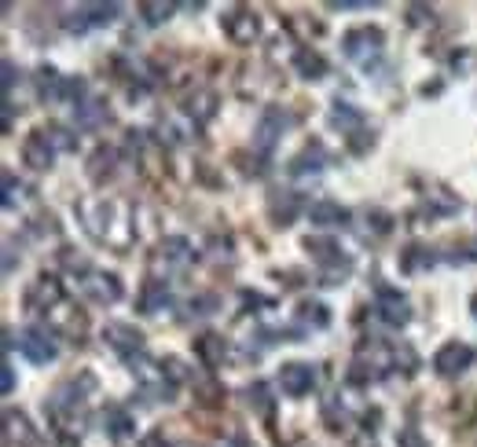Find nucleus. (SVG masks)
Returning a JSON list of instances; mask_svg holds the SVG:
<instances>
[{
  "label": "nucleus",
  "instance_id": "a18cd8bd",
  "mask_svg": "<svg viewBox=\"0 0 477 447\" xmlns=\"http://www.w3.org/2000/svg\"><path fill=\"white\" fill-rule=\"evenodd\" d=\"M290 447H309V443H305V440H297V443H290Z\"/></svg>",
  "mask_w": 477,
  "mask_h": 447
},
{
  "label": "nucleus",
  "instance_id": "e433bc0d",
  "mask_svg": "<svg viewBox=\"0 0 477 447\" xmlns=\"http://www.w3.org/2000/svg\"><path fill=\"white\" fill-rule=\"evenodd\" d=\"M408 15H412V27H426V22H434V11L430 8H408Z\"/></svg>",
  "mask_w": 477,
  "mask_h": 447
},
{
  "label": "nucleus",
  "instance_id": "c03bdc74",
  "mask_svg": "<svg viewBox=\"0 0 477 447\" xmlns=\"http://www.w3.org/2000/svg\"><path fill=\"white\" fill-rule=\"evenodd\" d=\"M173 447H203V443H191V440H184V443H173Z\"/></svg>",
  "mask_w": 477,
  "mask_h": 447
},
{
  "label": "nucleus",
  "instance_id": "0eeeda50",
  "mask_svg": "<svg viewBox=\"0 0 477 447\" xmlns=\"http://www.w3.org/2000/svg\"><path fill=\"white\" fill-rule=\"evenodd\" d=\"M12 345H19V352L27 356L30 363H37V367H44V363L56 360V341H52V334L41 330V327L19 330V341H12V334H8V349H12Z\"/></svg>",
  "mask_w": 477,
  "mask_h": 447
},
{
  "label": "nucleus",
  "instance_id": "4be33fe9",
  "mask_svg": "<svg viewBox=\"0 0 477 447\" xmlns=\"http://www.w3.org/2000/svg\"><path fill=\"white\" fill-rule=\"evenodd\" d=\"M169 286L165 283H158V279H150L147 286H143V293H140V312L143 315H158V312H165L169 308Z\"/></svg>",
  "mask_w": 477,
  "mask_h": 447
},
{
  "label": "nucleus",
  "instance_id": "412c9836",
  "mask_svg": "<svg viewBox=\"0 0 477 447\" xmlns=\"http://www.w3.org/2000/svg\"><path fill=\"white\" fill-rule=\"evenodd\" d=\"M195 352H198V360L213 370V367L224 363V356H228V341H224L220 334H203V337L195 341Z\"/></svg>",
  "mask_w": 477,
  "mask_h": 447
},
{
  "label": "nucleus",
  "instance_id": "37998d69",
  "mask_svg": "<svg viewBox=\"0 0 477 447\" xmlns=\"http://www.w3.org/2000/svg\"><path fill=\"white\" fill-rule=\"evenodd\" d=\"M470 312H473V319H477V293L470 297Z\"/></svg>",
  "mask_w": 477,
  "mask_h": 447
},
{
  "label": "nucleus",
  "instance_id": "58836bf2",
  "mask_svg": "<svg viewBox=\"0 0 477 447\" xmlns=\"http://www.w3.org/2000/svg\"><path fill=\"white\" fill-rule=\"evenodd\" d=\"M140 447H173V443L155 429V433H147V436H143V443H140Z\"/></svg>",
  "mask_w": 477,
  "mask_h": 447
},
{
  "label": "nucleus",
  "instance_id": "9d476101",
  "mask_svg": "<svg viewBox=\"0 0 477 447\" xmlns=\"http://www.w3.org/2000/svg\"><path fill=\"white\" fill-rule=\"evenodd\" d=\"M104 341L111 345L118 356H125V360L143 356V334L133 327V322H107V327H104Z\"/></svg>",
  "mask_w": 477,
  "mask_h": 447
},
{
  "label": "nucleus",
  "instance_id": "b1692460",
  "mask_svg": "<svg viewBox=\"0 0 477 447\" xmlns=\"http://www.w3.org/2000/svg\"><path fill=\"white\" fill-rule=\"evenodd\" d=\"M297 209H301V198H297L294 191H275V194H272V202H268L272 220H275V224H283V228L297 216Z\"/></svg>",
  "mask_w": 477,
  "mask_h": 447
},
{
  "label": "nucleus",
  "instance_id": "79ce46f5",
  "mask_svg": "<svg viewBox=\"0 0 477 447\" xmlns=\"http://www.w3.org/2000/svg\"><path fill=\"white\" fill-rule=\"evenodd\" d=\"M224 447H254V443H250L246 436H232V440H228V443H224Z\"/></svg>",
  "mask_w": 477,
  "mask_h": 447
},
{
  "label": "nucleus",
  "instance_id": "ea45409f",
  "mask_svg": "<svg viewBox=\"0 0 477 447\" xmlns=\"http://www.w3.org/2000/svg\"><path fill=\"white\" fill-rule=\"evenodd\" d=\"M0 370H4V375H0V389H4V392H12V389H15V375H12V367L4 363Z\"/></svg>",
  "mask_w": 477,
  "mask_h": 447
},
{
  "label": "nucleus",
  "instance_id": "2f4dec72",
  "mask_svg": "<svg viewBox=\"0 0 477 447\" xmlns=\"http://www.w3.org/2000/svg\"><path fill=\"white\" fill-rule=\"evenodd\" d=\"M195 315H213L217 308H220V297L217 293H198V297H191V305H188Z\"/></svg>",
  "mask_w": 477,
  "mask_h": 447
},
{
  "label": "nucleus",
  "instance_id": "a19ab883",
  "mask_svg": "<svg viewBox=\"0 0 477 447\" xmlns=\"http://www.w3.org/2000/svg\"><path fill=\"white\" fill-rule=\"evenodd\" d=\"M15 88V63H4V92Z\"/></svg>",
  "mask_w": 477,
  "mask_h": 447
},
{
  "label": "nucleus",
  "instance_id": "c85d7f7f",
  "mask_svg": "<svg viewBox=\"0 0 477 447\" xmlns=\"http://www.w3.org/2000/svg\"><path fill=\"white\" fill-rule=\"evenodd\" d=\"M297 319L312 322V327H327V322H331V315H327V305H319V301H301V308H297Z\"/></svg>",
  "mask_w": 477,
  "mask_h": 447
},
{
  "label": "nucleus",
  "instance_id": "f03ea898",
  "mask_svg": "<svg viewBox=\"0 0 477 447\" xmlns=\"http://www.w3.org/2000/svg\"><path fill=\"white\" fill-rule=\"evenodd\" d=\"M96 389V378L92 375H81V378H70L63 382L52 400H48V418H52V426L66 436H81L85 433V400L88 392Z\"/></svg>",
  "mask_w": 477,
  "mask_h": 447
},
{
  "label": "nucleus",
  "instance_id": "7c9ffc66",
  "mask_svg": "<svg viewBox=\"0 0 477 447\" xmlns=\"http://www.w3.org/2000/svg\"><path fill=\"white\" fill-rule=\"evenodd\" d=\"M246 396H250V407H258L261 414H272V400H268V385H265V382L250 385V389H246Z\"/></svg>",
  "mask_w": 477,
  "mask_h": 447
},
{
  "label": "nucleus",
  "instance_id": "20e7f679",
  "mask_svg": "<svg viewBox=\"0 0 477 447\" xmlns=\"http://www.w3.org/2000/svg\"><path fill=\"white\" fill-rule=\"evenodd\" d=\"M118 15H121V4H81V8H73V11L63 19V27H66L70 34H88V30L111 27Z\"/></svg>",
  "mask_w": 477,
  "mask_h": 447
},
{
  "label": "nucleus",
  "instance_id": "6ab92c4d",
  "mask_svg": "<svg viewBox=\"0 0 477 447\" xmlns=\"http://www.w3.org/2000/svg\"><path fill=\"white\" fill-rule=\"evenodd\" d=\"M294 70H297V78H305V81H319V78H327V59H323L316 48H297V56H294Z\"/></svg>",
  "mask_w": 477,
  "mask_h": 447
},
{
  "label": "nucleus",
  "instance_id": "423d86ee",
  "mask_svg": "<svg viewBox=\"0 0 477 447\" xmlns=\"http://www.w3.org/2000/svg\"><path fill=\"white\" fill-rule=\"evenodd\" d=\"M220 27H224V34H228V41L239 44V48L254 44V41L261 37V22H258V15L250 11V8H242V4H235V8L224 11V15H220Z\"/></svg>",
  "mask_w": 477,
  "mask_h": 447
},
{
  "label": "nucleus",
  "instance_id": "473e14b6",
  "mask_svg": "<svg viewBox=\"0 0 477 447\" xmlns=\"http://www.w3.org/2000/svg\"><path fill=\"white\" fill-rule=\"evenodd\" d=\"M400 264H404V271H419L422 264H434V254H430V250H422V246H412Z\"/></svg>",
  "mask_w": 477,
  "mask_h": 447
},
{
  "label": "nucleus",
  "instance_id": "2eb2a0df",
  "mask_svg": "<svg viewBox=\"0 0 477 447\" xmlns=\"http://www.w3.org/2000/svg\"><path fill=\"white\" fill-rule=\"evenodd\" d=\"M379 319L386 322V327H404V322L412 319V308H408V301L400 297L396 290H389V286H379Z\"/></svg>",
  "mask_w": 477,
  "mask_h": 447
},
{
  "label": "nucleus",
  "instance_id": "4468645a",
  "mask_svg": "<svg viewBox=\"0 0 477 447\" xmlns=\"http://www.w3.org/2000/svg\"><path fill=\"white\" fill-rule=\"evenodd\" d=\"M195 261V250H191V242L181 239V235H173L158 246V254H155V264L165 268V271H184L188 264Z\"/></svg>",
  "mask_w": 477,
  "mask_h": 447
},
{
  "label": "nucleus",
  "instance_id": "5701e85b",
  "mask_svg": "<svg viewBox=\"0 0 477 447\" xmlns=\"http://www.w3.org/2000/svg\"><path fill=\"white\" fill-rule=\"evenodd\" d=\"M34 81H37V95L41 99H66V78L56 66H41Z\"/></svg>",
  "mask_w": 477,
  "mask_h": 447
},
{
  "label": "nucleus",
  "instance_id": "bb28decb",
  "mask_svg": "<svg viewBox=\"0 0 477 447\" xmlns=\"http://www.w3.org/2000/svg\"><path fill=\"white\" fill-rule=\"evenodd\" d=\"M73 110H78V125H85V129L99 125V121H107V107L99 103V99H88V103L73 107Z\"/></svg>",
  "mask_w": 477,
  "mask_h": 447
},
{
  "label": "nucleus",
  "instance_id": "f257e3e1",
  "mask_svg": "<svg viewBox=\"0 0 477 447\" xmlns=\"http://www.w3.org/2000/svg\"><path fill=\"white\" fill-rule=\"evenodd\" d=\"M78 216L85 224V231L111 250H129L136 239V224H133V206L129 202H114V198H88L78 206Z\"/></svg>",
  "mask_w": 477,
  "mask_h": 447
},
{
  "label": "nucleus",
  "instance_id": "7ed1b4c3",
  "mask_svg": "<svg viewBox=\"0 0 477 447\" xmlns=\"http://www.w3.org/2000/svg\"><path fill=\"white\" fill-rule=\"evenodd\" d=\"M382 44H386V37L379 27H357L342 37V52H345V59L371 66V59L382 56Z\"/></svg>",
  "mask_w": 477,
  "mask_h": 447
},
{
  "label": "nucleus",
  "instance_id": "a211bd4d",
  "mask_svg": "<svg viewBox=\"0 0 477 447\" xmlns=\"http://www.w3.org/2000/svg\"><path fill=\"white\" fill-rule=\"evenodd\" d=\"M305 250H309L323 268H342V271L353 268V264L342 257V250H338V242H335V239H305Z\"/></svg>",
  "mask_w": 477,
  "mask_h": 447
},
{
  "label": "nucleus",
  "instance_id": "f3484780",
  "mask_svg": "<svg viewBox=\"0 0 477 447\" xmlns=\"http://www.w3.org/2000/svg\"><path fill=\"white\" fill-rule=\"evenodd\" d=\"M4 443L8 447H34L37 443V433L30 426V418L27 414H19V411H4Z\"/></svg>",
  "mask_w": 477,
  "mask_h": 447
},
{
  "label": "nucleus",
  "instance_id": "dca6fc26",
  "mask_svg": "<svg viewBox=\"0 0 477 447\" xmlns=\"http://www.w3.org/2000/svg\"><path fill=\"white\" fill-rule=\"evenodd\" d=\"M309 220L316 224V228H345V224L353 220V213H349L342 202H331V198H323V202H312V206H309Z\"/></svg>",
  "mask_w": 477,
  "mask_h": 447
},
{
  "label": "nucleus",
  "instance_id": "72a5a7b5",
  "mask_svg": "<svg viewBox=\"0 0 477 447\" xmlns=\"http://www.w3.org/2000/svg\"><path fill=\"white\" fill-rule=\"evenodd\" d=\"M48 136H52L56 151H73V147H78V140H70V133L59 129V125H48Z\"/></svg>",
  "mask_w": 477,
  "mask_h": 447
},
{
  "label": "nucleus",
  "instance_id": "39448f33",
  "mask_svg": "<svg viewBox=\"0 0 477 447\" xmlns=\"http://www.w3.org/2000/svg\"><path fill=\"white\" fill-rule=\"evenodd\" d=\"M63 301H66V290L56 276H37L27 286V293H22V305H27L30 312H56Z\"/></svg>",
  "mask_w": 477,
  "mask_h": 447
},
{
  "label": "nucleus",
  "instance_id": "c756f323",
  "mask_svg": "<svg viewBox=\"0 0 477 447\" xmlns=\"http://www.w3.org/2000/svg\"><path fill=\"white\" fill-rule=\"evenodd\" d=\"M331 125H338V129L360 125V110H353L349 103H335V110H331Z\"/></svg>",
  "mask_w": 477,
  "mask_h": 447
},
{
  "label": "nucleus",
  "instance_id": "cd10ccee",
  "mask_svg": "<svg viewBox=\"0 0 477 447\" xmlns=\"http://www.w3.org/2000/svg\"><path fill=\"white\" fill-rule=\"evenodd\" d=\"M177 11V4H158V0H147V4H140V15L147 27H162V22Z\"/></svg>",
  "mask_w": 477,
  "mask_h": 447
},
{
  "label": "nucleus",
  "instance_id": "4c0bfd02",
  "mask_svg": "<svg viewBox=\"0 0 477 447\" xmlns=\"http://www.w3.org/2000/svg\"><path fill=\"white\" fill-rule=\"evenodd\" d=\"M360 8H371L367 0H335L331 11H360Z\"/></svg>",
  "mask_w": 477,
  "mask_h": 447
},
{
  "label": "nucleus",
  "instance_id": "1a4fd4ad",
  "mask_svg": "<svg viewBox=\"0 0 477 447\" xmlns=\"http://www.w3.org/2000/svg\"><path fill=\"white\" fill-rule=\"evenodd\" d=\"M290 114L283 110V107H265V114H261V121H258V133H254V143H258V151H272L275 143H280V136L290 129Z\"/></svg>",
  "mask_w": 477,
  "mask_h": 447
},
{
  "label": "nucleus",
  "instance_id": "9b49d317",
  "mask_svg": "<svg viewBox=\"0 0 477 447\" xmlns=\"http://www.w3.org/2000/svg\"><path fill=\"white\" fill-rule=\"evenodd\" d=\"M81 290L92 297L96 305H114L121 301V279L114 276V271H88Z\"/></svg>",
  "mask_w": 477,
  "mask_h": 447
},
{
  "label": "nucleus",
  "instance_id": "aec40b11",
  "mask_svg": "<svg viewBox=\"0 0 477 447\" xmlns=\"http://www.w3.org/2000/svg\"><path fill=\"white\" fill-rule=\"evenodd\" d=\"M104 433L111 440H129L136 433V421H133V414L125 407H107L104 411Z\"/></svg>",
  "mask_w": 477,
  "mask_h": 447
},
{
  "label": "nucleus",
  "instance_id": "393cba45",
  "mask_svg": "<svg viewBox=\"0 0 477 447\" xmlns=\"http://www.w3.org/2000/svg\"><path fill=\"white\" fill-rule=\"evenodd\" d=\"M114 162H118L114 147H99V151L88 158V180H92V184H104L111 172H114Z\"/></svg>",
  "mask_w": 477,
  "mask_h": 447
},
{
  "label": "nucleus",
  "instance_id": "ddd939ff",
  "mask_svg": "<svg viewBox=\"0 0 477 447\" xmlns=\"http://www.w3.org/2000/svg\"><path fill=\"white\" fill-rule=\"evenodd\" d=\"M312 385H316V370L309 363H283L280 367V389L287 396H294V400L297 396H309Z\"/></svg>",
  "mask_w": 477,
  "mask_h": 447
},
{
  "label": "nucleus",
  "instance_id": "c9c22d12",
  "mask_svg": "<svg viewBox=\"0 0 477 447\" xmlns=\"http://www.w3.org/2000/svg\"><path fill=\"white\" fill-rule=\"evenodd\" d=\"M396 443H400V447H430V443L419 436V429H400V433H396Z\"/></svg>",
  "mask_w": 477,
  "mask_h": 447
},
{
  "label": "nucleus",
  "instance_id": "f8f14e48",
  "mask_svg": "<svg viewBox=\"0 0 477 447\" xmlns=\"http://www.w3.org/2000/svg\"><path fill=\"white\" fill-rule=\"evenodd\" d=\"M22 162H27L30 169H48L56 162V143H52V136H48V129H37L22 140Z\"/></svg>",
  "mask_w": 477,
  "mask_h": 447
},
{
  "label": "nucleus",
  "instance_id": "f704fd0d",
  "mask_svg": "<svg viewBox=\"0 0 477 447\" xmlns=\"http://www.w3.org/2000/svg\"><path fill=\"white\" fill-rule=\"evenodd\" d=\"M19 198H22V184H15L12 172H4V209H15Z\"/></svg>",
  "mask_w": 477,
  "mask_h": 447
},
{
  "label": "nucleus",
  "instance_id": "a878e982",
  "mask_svg": "<svg viewBox=\"0 0 477 447\" xmlns=\"http://www.w3.org/2000/svg\"><path fill=\"white\" fill-rule=\"evenodd\" d=\"M323 162H327V158H323L319 147H309L305 155H297V158L290 162V172H294V177H305V172H319Z\"/></svg>",
  "mask_w": 477,
  "mask_h": 447
},
{
  "label": "nucleus",
  "instance_id": "6e6552de",
  "mask_svg": "<svg viewBox=\"0 0 477 447\" xmlns=\"http://www.w3.org/2000/svg\"><path fill=\"white\" fill-rule=\"evenodd\" d=\"M473 360H477V352L470 349V345L448 341V345H441L437 356H434V370L441 378H456V375H466V370L473 367Z\"/></svg>",
  "mask_w": 477,
  "mask_h": 447
}]
</instances>
